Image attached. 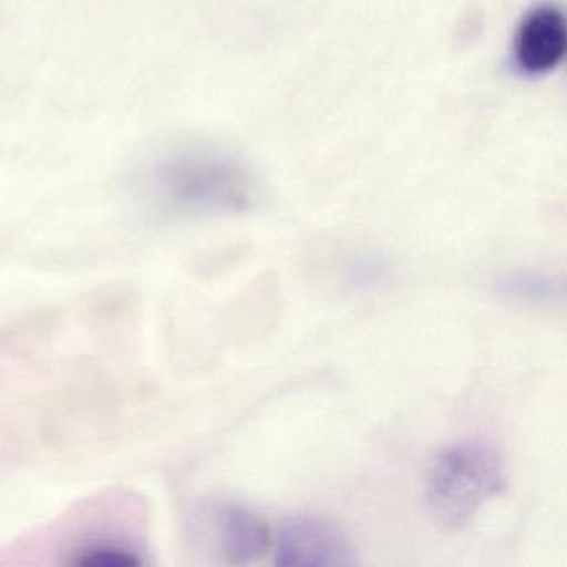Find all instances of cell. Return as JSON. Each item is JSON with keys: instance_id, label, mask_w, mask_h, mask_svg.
Listing matches in <instances>:
<instances>
[{"instance_id": "cell-3", "label": "cell", "mask_w": 567, "mask_h": 567, "mask_svg": "<svg viewBox=\"0 0 567 567\" xmlns=\"http://www.w3.org/2000/svg\"><path fill=\"white\" fill-rule=\"evenodd\" d=\"M275 564L281 567H340L357 564V553L338 524L317 514H297L278 529Z\"/></svg>"}, {"instance_id": "cell-6", "label": "cell", "mask_w": 567, "mask_h": 567, "mask_svg": "<svg viewBox=\"0 0 567 567\" xmlns=\"http://www.w3.org/2000/svg\"><path fill=\"white\" fill-rule=\"evenodd\" d=\"M61 320L62 313L55 308L28 313L0 333V350L12 358L32 357L54 337Z\"/></svg>"}, {"instance_id": "cell-5", "label": "cell", "mask_w": 567, "mask_h": 567, "mask_svg": "<svg viewBox=\"0 0 567 567\" xmlns=\"http://www.w3.org/2000/svg\"><path fill=\"white\" fill-rule=\"evenodd\" d=\"M212 514L215 543L224 563L247 566L270 549V527L254 511L238 504H221Z\"/></svg>"}, {"instance_id": "cell-8", "label": "cell", "mask_w": 567, "mask_h": 567, "mask_svg": "<svg viewBox=\"0 0 567 567\" xmlns=\"http://www.w3.org/2000/svg\"><path fill=\"white\" fill-rule=\"evenodd\" d=\"M137 305L138 298L134 288L111 285L104 290L95 291L89 301L87 315L99 331L115 334L124 330L128 323H134Z\"/></svg>"}, {"instance_id": "cell-1", "label": "cell", "mask_w": 567, "mask_h": 567, "mask_svg": "<svg viewBox=\"0 0 567 567\" xmlns=\"http://www.w3.org/2000/svg\"><path fill=\"white\" fill-rule=\"evenodd\" d=\"M137 185L148 207L171 220L241 214L250 210L257 198L247 168L214 148L164 152L148 162Z\"/></svg>"}, {"instance_id": "cell-2", "label": "cell", "mask_w": 567, "mask_h": 567, "mask_svg": "<svg viewBox=\"0 0 567 567\" xmlns=\"http://www.w3.org/2000/svg\"><path fill=\"white\" fill-rule=\"evenodd\" d=\"M507 487V470L496 447L463 441L437 454L427 471L426 499L437 523L457 529Z\"/></svg>"}, {"instance_id": "cell-7", "label": "cell", "mask_w": 567, "mask_h": 567, "mask_svg": "<svg viewBox=\"0 0 567 567\" xmlns=\"http://www.w3.org/2000/svg\"><path fill=\"white\" fill-rule=\"evenodd\" d=\"M494 290L517 303H554L564 298V281L544 271H504L494 280Z\"/></svg>"}, {"instance_id": "cell-9", "label": "cell", "mask_w": 567, "mask_h": 567, "mask_svg": "<svg viewBox=\"0 0 567 567\" xmlns=\"http://www.w3.org/2000/svg\"><path fill=\"white\" fill-rule=\"evenodd\" d=\"M388 277H390V265L378 257L357 258L348 270L351 287L360 290L380 287Z\"/></svg>"}, {"instance_id": "cell-4", "label": "cell", "mask_w": 567, "mask_h": 567, "mask_svg": "<svg viewBox=\"0 0 567 567\" xmlns=\"http://www.w3.org/2000/svg\"><path fill=\"white\" fill-rule=\"evenodd\" d=\"M567 52V24L556 6L533 9L514 38L516 65L529 75L549 74L559 68Z\"/></svg>"}]
</instances>
